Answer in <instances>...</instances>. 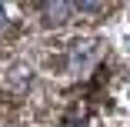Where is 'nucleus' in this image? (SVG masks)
Returning a JSON list of instances; mask_svg holds the SVG:
<instances>
[{
  "instance_id": "1",
  "label": "nucleus",
  "mask_w": 130,
  "mask_h": 127,
  "mask_svg": "<svg viewBox=\"0 0 130 127\" xmlns=\"http://www.w3.org/2000/svg\"><path fill=\"white\" fill-rule=\"evenodd\" d=\"M40 10H43V20L50 23V27H60V23L70 20V13L77 10V4H67V0H50V4H43Z\"/></svg>"
},
{
  "instance_id": "2",
  "label": "nucleus",
  "mask_w": 130,
  "mask_h": 127,
  "mask_svg": "<svg viewBox=\"0 0 130 127\" xmlns=\"http://www.w3.org/2000/svg\"><path fill=\"white\" fill-rule=\"evenodd\" d=\"M93 57H97V40L73 44V50H70V70H87Z\"/></svg>"
},
{
  "instance_id": "3",
  "label": "nucleus",
  "mask_w": 130,
  "mask_h": 127,
  "mask_svg": "<svg viewBox=\"0 0 130 127\" xmlns=\"http://www.w3.org/2000/svg\"><path fill=\"white\" fill-rule=\"evenodd\" d=\"M120 47L130 54V30H123V34H120Z\"/></svg>"
},
{
  "instance_id": "4",
  "label": "nucleus",
  "mask_w": 130,
  "mask_h": 127,
  "mask_svg": "<svg viewBox=\"0 0 130 127\" xmlns=\"http://www.w3.org/2000/svg\"><path fill=\"white\" fill-rule=\"evenodd\" d=\"M7 17H10V10H7L4 4H0V30H4V27H7Z\"/></svg>"
},
{
  "instance_id": "5",
  "label": "nucleus",
  "mask_w": 130,
  "mask_h": 127,
  "mask_svg": "<svg viewBox=\"0 0 130 127\" xmlns=\"http://www.w3.org/2000/svg\"><path fill=\"white\" fill-rule=\"evenodd\" d=\"M127 100H130V90H127Z\"/></svg>"
}]
</instances>
